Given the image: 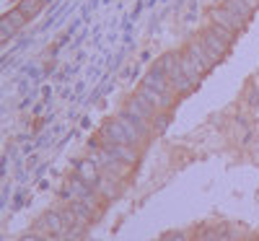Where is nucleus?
<instances>
[{"instance_id": "f257e3e1", "label": "nucleus", "mask_w": 259, "mask_h": 241, "mask_svg": "<svg viewBox=\"0 0 259 241\" xmlns=\"http://www.w3.org/2000/svg\"><path fill=\"white\" fill-rule=\"evenodd\" d=\"M179 65H182V70L187 73V78H192L194 83H197L212 68V60L207 57V52L202 50L200 42H192L184 52H179Z\"/></svg>"}, {"instance_id": "f03ea898", "label": "nucleus", "mask_w": 259, "mask_h": 241, "mask_svg": "<svg viewBox=\"0 0 259 241\" xmlns=\"http://www.w3.org/2000/svg\"><path fill=\"white\" fill-rule=\"evenodd\" d=\"M158 68L168 75V81H171V86H174V91L179 94V96H187L194 86L192 78H187V73L182 70V65H179V52H171V55H163L161 60H158Z\"/></svg>"}, {"instance_id": "7ed1b4c3", "label": "nucleus", "mask_w": 259, "mask_h": 241, "mask_svg": "<svg viewBox=\"0 0 259 241\" xmlns=\"http://www.w3.org/2000/svg\"><path fill=\"white\" fill-rule=\"evenodd\" d=\"M197 42L202 45V50L207 52V57L212 60V65H215V62H221V60L228 55V47H231L228 42H226V39H221L212 29H205V31L200 34V39H197Z\"/></svg>"}, {"instance_id": "20e7f679", "label": "nucleus", "mask_w": 259, "mask_h": 241, "mask_svg": "<svg viewBox=\"0 0 259 241\" xmlns=\"http://www.w3.org/2000/svg\"><path fill=\"white\" fill-rule=\"evenodd\" d=\"M26 21H29V16L21 11V8H13V11H8L3 18H0V39H11L21 26H26Z\"/></svg>"}, {"instance_id": "39448f33", "label": "nucleus", "mask_w": 259, "mask_h": 241, "mask_svg": "<svg viewBox=\"0 0 259 241\" xmlns=\"http://www.w3.org/2000/svg\"><path fill=\"white\" fill-rule=\"evenodd\" d=\"M124 112H130V114H133L135 119H140V122H150V119L156 117L158 109H156L153 104H148L140 94H135L133 99L127 101V109H124Z\"/></svg>"}, {"instance_id": "423d86ee", "label": "nucleus", "mask_w": 259, "mask_h": 241, "mask_svg": "<svg viewBox=\"0 0 259 241\" xmlns=\"http://www.w3.org/2000/svg\"><path fill=\"white\" fill-rule=\"evenodd\" d=\"M210 18H212V24L226 26V29H231V31H241V29H244V24H246L244 18H239L236 13H231L226 6H221V8L210 11Z\"/></svg>"}, {"instance_id": "0eeeda50", "label": "nucleus", "mask_w": 259, "mask_h": 241, "mask_svg": "<svg viewBox=\"0 0 259 241\" xmlns=\"http://www.w3.org/2000/svg\"><path fill=\"white\" fill-rule=\"evenodd\" d=\"M145 86H150V89H156V91H161V94H171V91H174V86H171V81H168V75L158 68V65H156V68L153 70H150L148 75H145V81H143Z\"/></svg>"}, {"instance_id": "6e6552de", "label": "nucleus", "mask_w": 259, "mask_h": 241, "mask_svg": "<svg viewBox=\"0 0 259 241\" xmlns=\"http://www.w3.org/2000/svg\"><path fill=\"white\" fill-rule=\"evenodd\" d=\"M138 94H140L148 104H153L156 109H161V112H166V109L171 106V99H168L166 94H161V91H156V89H150V86H145V83L140 86Z\"/></svg>"}, {"instance_id": "1a4fd4ad", "label": "nucleus", "mask_w": 259, "mask_h": 241, "mask_svg": "<svg viewBox=\"0 0 259 241\" xmlns=\"http://www.w3.org/2000/svg\"><path fill=\"white\" fill-rule=\"evenodd\" d=\"M39 226H45V228H47V233H55V236H60L65 228H68V223H65V215H62V210L47 213V215L39 221Z\"/></svg>"}, {"instance_id": "9d476101", "label": "nucleus", "mask_w": 259, "mask_h": 241, "mask_svg": "<svg viewBox=\"0 0 259 241\" xmlns=\"http://www.w3.org/2000/svg\"><path fill=\"white\" fill-rule=\"evenodd\" d=\"M104 135L109 138V143L112 145H117V143H130V133H127V127H124V122L117 117L114 122H109V127L104 130Z\"/></svg>"}, {"instance_id": "9b49d317", "label": "nucleus", "mask_w": 259, "mask_h": 241, "mask_svg": "<svg viewBox=\"0 0 259 241\" xmlns=\"http://www.w3.org/2000/svg\"><path fill=\"white\" fill-rule=\"evenodd\" d=\"M78 177H80L85 184H89V187L96 184V182L101 179L99 171H96V161H94V158H91V161H83V164H80V171H78Z\"/></svg>"}, {"instance_id": "f8f14e48", "label": "nucleus", "mask_w": 259, "mask_h": 241, "mask_svg": "<svg viewBox=\"0 0 259 241\" xmlns=\"http://www.w3.org/2000/svg\"><path fill=\"white\" fill-rule=\"evenodd\" d=\"M109 150L114 153V156H117L119 161H124V164H138V153H135L133 148H130L127 143H117V145H112Z\"/></svg>"}, {"instance_id": "ddd939ff", "label": "nucleus", "mask_w": 259, "mask_h": 241, "mask_svg": "<svg viewBox=\"0 0 259 241\" xmlns=\"http://www.w3.org/2000/svg\"><path fill=\"white\" fill-rule=\"evenodd\" d=\"M223 6H226L231 13H236L239 18H244V21L251 16V8H254V6H249V3H246V0H226Z\"/></svg>"}, {"instance_id": "4468645a", "label": "nucleus", "mask_w": 259, "mask_h": 241, "mask_svg": "<svg viewBox=\"0 0 259 241\" xmlns=\"http://www.w3.org/2000/svg\"><path fill=\"white\" fill-rule=\"evenodd\" d=\"M16 3H18L16 8H21V11H24L29 18H34V16L41 11V6L47 3V0H16Z\"/></svg>"}, {"instance_id": "2eb2a0df", "label": "nucleus", "mask_w": 259, "mask_h": 241, "mask_svg": "<svg viewBox=\"0 0 259 241\" xmlns=\"http://www.w3.org/2000/svg\"><path fill=\"white\" fill-rule=\"evenodd\" d=\"M117 179H119V177H114V174H112L109 179L101 177V179L96 182V184H99V189H101V194H106V197H109V194H117Z\"/></svg>"}, {"instance_id": "dca6fc26", "label": "nucleus", "mask_w": 259, "mask_h": 241, "mask_svg": "<svg viewBox=\"0 0 259 241\" xmlns=\"http://www.w3.org/2000/svg\"><path fill=\"white\" fill-rule=\"evenodd\" d=\"M210 29H212L215 34H218L221 39H226L228 45H231V42H233V36H236V31H231V29H226V26H218V24H212Z\"/></svg>"}, {"instance_id": "f3484780", "label": "nucleus", "mask_w": 259, "mask_h": 241, "mask_svg": "<svg viewBox=\"0 0 259 241\" xmlns=\"http://www.w3.org/2000/svg\"><path fill=\"white\" fill-rule=\"evenodd\" d=\"M166 125H168V112H161V114L153 119V130H156V133H163Z\"/></svg>"}, {"instance_id": "a211bd4d", "label": "nucleus", "mask_w": 259, "mask_h": 241, "mask_svg": "<svg viewBox=\"0 0 259 241\" xmlns=\"http://www.w3.org/2000/svg\"><path fill=\"white\" fill-rule=\"evenodd\" d=\"M24 241H45L39 233H29V236H24Z\"/></svg>"}, {"instance_id": "6ab92c4d", "label": "nucleus", "mask_w": 259, "mask_h": 241, "mask_svg": "<svg viewBox=\"0 0 259 241\" xmlns=\"http://www.w3.org/2000/svg\"><path fill=\"white\" fill-rule=\"evenodd\" d=\"M246 3H249V6H254V3H256V0H246Z\"/></svg>"}]
</instances>
